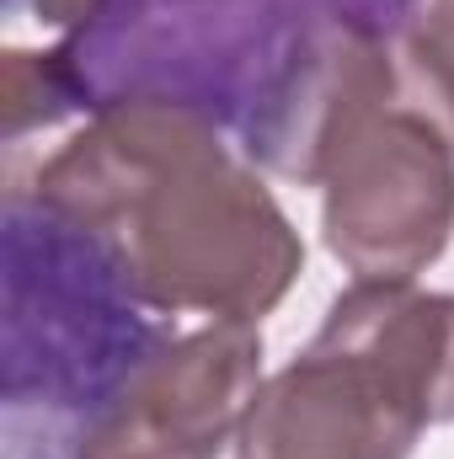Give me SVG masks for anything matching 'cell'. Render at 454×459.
Returning <instances> with one entry per match:
<instances>
[{
	"label": "cell",
	"mask_w": 454,
	"mask_h": 459,
	"mask_svg": "<svg viewBox=\"0 0 454 459\" xmlns=\"http://www.w3.org/2000/svg\"><path fill=\"white\" fill-rule=\"evenodd\" d=\"M380 108H396L390 32L363 16L321 11L289 27L262 59L240 108V139L262 171L321 187L342 139Z\"/></svg>",
	"instance_id": "4"
},
{
	"label": "cell",
	"mask_w": 454,
	"mask_h": 459,
	"mask_svg": "<svg viewBox=\"0 0 454 459\" xmlns=\"http://www.w3.org/2000/svg\"><path fill=\"white\" fill-rule=\"evenodd\" d=\"M27 5L43 27H75V22H92L102 11V0H27Z\"/></svg>",
	"instance_id": "7"
},
{
	"label": "cell",
	"mask_w": 454,
	"mask_h": 459,
	"mask_svg": "<svg viewBox=\"0 0 454 459\" xmlns=\"http://www.w3.org/2000/svg\"><path fill=\"white\" fill-rule=\"evenodd\" d=\"M439 422H454V358H450V385H444V411H439Z\"/></svg>",
	"instance_id": "8"
},
{
	"label": "cell",
	"mask_w": 454,
	"mask_h": 459,
	"mask_svg": "<svg viewBox=\"0 0 454 459\" xmlns=\"http://www.w3.org/2000/svg\"><path fill=\"white\" fill-rule=\"evenodd\" d=\"M262 390V332L204 321L161 337L86 422L75 459H220Z\"/></svg>",
	"instance_id": "5"
},
{
	"label": "cell",
	"mask_w": 454,
	"mask_h": 459,
	"mask_svg": "<svg viewBox=\"0 0 454 459\" xmlns=\"http://www.w3.org/2000/svg\"><path fill=\"white\" fill-rule=\"evenodd\" d=\"M32 204L161 316L257 326L305 273V240L267 182L230 155L209 108L171 91L97 102L38 166Z\"/></svg>",
	"instance_id": "1"
},
{
	"label": "cell",
	"mask_w": 454,
	"mask_h": 459,
	"mask_svg": "<svg viewBox=\"0 0 454 459\" xmlns=\"http://www.w3.org/2000/svg\"><path fill=\"white\" fill-rule=\"evenodd\" d=\"M454 294L353 278L310 347L262 379L235 459H412L444 411Z\"/></svg>",
	"instance_id": "2"
},
{
	"label": "cell",
	"mask_w": 454,
	"mask_h": 459,
	"mask_svg": "<svg viewBox=\"0 0 454 459\" xmlns=\"http://www.w3.org/2000/svg\"><path fill=\"white\" fill-rule=\"evenodd\" d=\"M396 108L428 117L454 144V0H428L390 27Z\"/></svg>",
	"instance_id": "6"
},
{
	"label": "cell",
	"mask_w": 454,
	"mask_h": 459,
	"mask_svg": "<svg viewBox=\"0 0 454 459\" xmlns=\"http://www.w3.org/2000/svg\"><path fill=\"white\" fill-rule=\"evenodd\" d=\"M321 235L353 278L417 283L454 235V144L406 108L363 117L321 177Z\"/></svg>",
	"instance_id": "3"
}]
</instances>
